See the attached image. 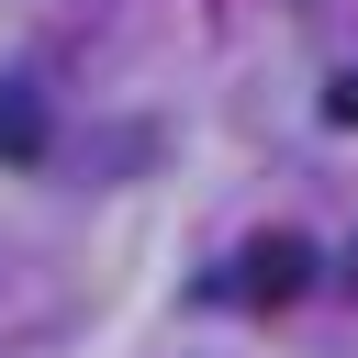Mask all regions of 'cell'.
Returning a JSON list of instances; mask_svg holds the SVG:
<instances>
[{
    "mask_svg": "<svg viewBox=\"0 0 358 358\" xmlns=\"http://www.w3.org/2000/svg\"><path fill=\"white\" fill-rule=\"evenodd\" d=\"M324 112H336V123H358V67H347V78L324 90Z\"/></svg>",
    "mask_w": 358,
    "mask_h": 358,
    "instance_id": "obj_3",
    "label": "cell"
},
{
    "mask_svg": "<svg viewBox=\"0 0 358 358\" xmlns=\"http://www.w3.org/2000/svg\"><path fill=\"white\" fill-rule=\"evenodd\" d=\"M0 157H11V168L45 157V101H34L22 78H0Z\"/></svg>",
    "mask_w": 358,
    "mask_h": 358,
    "instance_id": "obj_2",
    "label": "cell"
},
{
    "mask_svg": "<svg viewBox=\"0 0 358 358\" xmlns=\"http://www.w3.org/2000/svg\"><path fill=\"white\" fill-rule=\"evenodd\" d=\"M347 291H358V257H347Z\"/></svg>",
    "mask_w": 358,
    "mask_h": 358,
    "instance_id": "obj_4",
    "label": "cell"
},
{
    "mask_svg": "<svg viewBox=\"0 0 358 358\" xmlns=\"http://www.w3.org/2000/svg\"><path fill=\"white\" fill-rule=\"evenodd\" d=\"M235 291H246V302H268V313H280V302H302V291H313V246H302V235H257Z\"/></svg>",
    "mask_w": 358,
    "mask_h": 358,
    "instance_id": "obj_1",
    "label": "cell"
}]
</instances>
